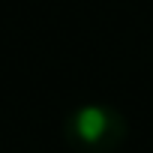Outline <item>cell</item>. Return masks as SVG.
I'll use <instances>...</instances> for the list:
<instances>
[{
	"instance_id": "obj_1",
	"label": "cell",
	"mask_w": 153,
	"mask_h": 153,
	"mask_svg": "<svg viewBox=\"0 0 153 153\" xmlns=\"http://www.w3.org/2000/svg\"><path fill=\"white\" fill-rule=\"evenodd\" d=\"M126 117L111 105H78L63 120V138L81 153H114L126 141Z\"/></svg>"
}]
</instances>
